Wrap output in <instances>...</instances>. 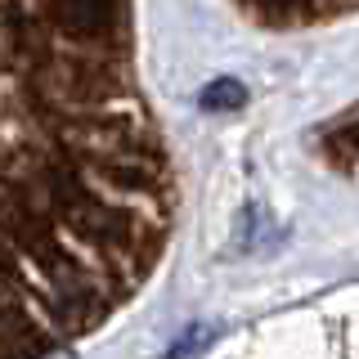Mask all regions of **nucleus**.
Returning a JSON list of instances; mask_svg holds the SVG:
<instances>
[{
	"label": "nucleus",
	"instance_id": "nucleus-1",
	"mask_svg": "<svg viewBox=\"0 0 359 359\" xmlns=\"http://www.w3.org/2000/svg\"><path fill=\"white\" fill-rule=\"evenodd\" d=\"M175 194L135 0H0V359H50L140 297Z\"/></svg>",
	"mask_w": 359,
	"mask_h": 359
},
{
	"label": "nucleus",
	"instance_id": "nucleus-2",
	"mask_svg": "<svg viewBox=\"0 0 359 359\" xmlns=\"http://www.w3.org/2000/svg\"><path fill=\"white\" fill-rule=\"evenodd\" d=\"M233 5L265 27H319L346 18L355 0H233Z\"/></svg>",
	"mask_w": 359,
	"mask_h": 359
}]
</instances>
